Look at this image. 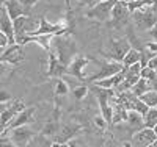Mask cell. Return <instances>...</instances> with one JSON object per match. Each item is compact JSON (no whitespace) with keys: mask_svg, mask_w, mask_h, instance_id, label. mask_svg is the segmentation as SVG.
<instances>
[{"mask_svg":"<svg viewBox=\"0 0 157 147\" xmlns=\"http://www.w3.org/2000/svg\"><path fill=\"white\" fill-rule=\"evenodd\" d=\"M52 52H55V55L63 64H69L75 57H77V44L71 33H63V35H55L52 39Z\"/></svg>","mask_w":157,"mask_h":147,"instance_id":"cell-1","label":"cell"},{"mask_svg":"<svg viewBox=\"0 0 157 147\" xmlns=\"http://www.w3.org/2000/svg\"><path fill=\"white\" fill-rule=\"evenodd\" d=\"M132 22L140 30H151L157 24V11L152 8V5L137 9L132 13Z\"/></svg>","mask_w":157,"mask_h":147,"instance_id":"cell-2","label":"cell"},{"mask_svg":"<svg viewBox=\"0 0 157 147\" xmlns=\"http://www.w3.org/2000/svg\"><path fill=\"white\" fill-rule=\"evenodd\" d=\"M115 3L116 0H99L93 6H90V9L85 13V16L98 22H107L112 17V9Z\"/></svg>","mask_w":157,"mask_h":147,"instance_id":"cell-3","label":"cell"},{"mask_svg":"<svg viewBox=\"0 0 157 147\" xmlns=\"http://www.w3.org/2000/svg\"><path fill=\"white\" fill-rule=\"evenodd\" d=\"M132 17V13H130L127 2L123 0H116V3L112 9V17H110V24L113 28H126L129 25V20Z\"/></svg>","mask_w":157,"mask_h":147,"instance_id":"cell-4","label":"cell"},{"mask_svg":"<svg viewBox=\"0 0 157 147\" xmlns=\"http://www.w3.org/2000/svg\"><path fill=\"white\" fill-rule=\"evenodd\" d=\"M2 133H6L10 136V139L13 141L16 147H25V145H30L33 136L36 135V131L33 128H30L29 125H22V127H16V128H11V130H3Z\"/></svg>","mask_w":157,"mask_h":147,"instance_id":"cell-5","label":"cell"},{"mask_svg":"<svg viewBox=\"0 0 157 147\" xmlns=\"http://www.w3.org/2000/svg\"><path fill=\"white\" fill-rule=\"evenodd\" d=\"M25 108V103L17 99V100H10L6 103H2V111H0V128L5 130L10 122L14 119L22 110Z\"/></svg>","mask_w":157,"mask_h":147,"instance_id":"cell-6","label":"cell"},{"mask_svg":"<svg viewBox=\"0 0 157 147\" xmlns=\"http://www.w3.org/2000/svg\"><path fill=\"white\" fill-rule=\"evenodd\" d=\"M132 47L129 42V39L126 38H120V39H110L109 41V49L105 50V55L109 60H115V61H121L124 60L126 53L129 52V49Z\"/></svg>","mask_w":157,"mask_h":147,"instance_id":"cell-7","label":"cell"},{"mask_svg":"<svg viewBox=\"0 0 157 147\" xmlns=\"http://www.w3.org/2000/svg\"><path fill=\"white\" fill-rule=\"evenodd\" d=\"M91 63V58H88L86 55H78L68 64V71H66V75H71L74 78H78L80 82H86L88 77L85 75V69L86 66Z\"/></svg>","mask_w":157,"mask_h":147,"instance_id":"cell-8","label":"cell"},{"mask_svg":"<svg viewBox=\"0 0 157 147\" xmlns=\"http://www.w3.org/2000/svg\"><path fill=\"white\" fill-rule=\"evenodd\" d=\"M123 69H124V64H123L121 61L110 60V61H107V63H102L99 72L90 75L86 82H88V83H94V82H98V80L107 78V77H112V75H115V74H118V72H121Z\"/></svg>","mask_w":157,"mask_h":147,"instance_id":"cell-9","label":"cell"},{"mask_svg":"<svg viewBox=\"0 0 157 147\" xmlns=\"http://www.w3.org/2000/svg\"><path fill=\"white\" fill-rule=\"evenodd\" d=\"M25 60V52H24V46L21 44H11L10 47H6L2 55H0V61L3 64H19Z\"/></svg>","mask_w":157,"mask_h":147,"instance_id":"cell-10","label":"cell"},{"mask_svg":"<svg viewBox=\"0 0 157 147\" xmlns=\"http://www.w3.org/2000/svg\"><path fill=\"white\" fill-rule=\"evenodd\" d=\"M157 139V133L151 127H143L138 131H135L130 138V145L135 147H151V144Z\"/></svg>","mask_w":157,"mask_h":147,"instance_id":"cell-11","label":"cell"},{"mask_svg":"<svg viewBox=\"0 0 157 147\" xmlns=\"http://www.w3.org/2000/svg\"><path fill=\"white\" fill-rule=\"evenodd\" d=\"M0 31L5 33L10 39V44H16V35H14V20L11 19L6 6L2 3L0 6Z\"/></svg>","mask_w":157,"mask_h":147,"instance_id":"cell-12","label":"cell"},{"mask_svg":"<svg viewBox=\"0 0 157 147\" xmlns=\"http://www.w3.org/2000/svg\"><path fill=\"white\" fill-rule=\"evenodd\" d=\"M47 57H49V60H47V77L57 78V77H64V75H66L68 66L63 64L58 60V57L55 55V52L49 50L47 52Z\"/></svg>","mask_w":157,"mask_h":147,"instance_id":"cell-13","label":"cell"},{"mask_svg":"<svg viewBox=\"0 0 157 147\" xmlns=\"http://www.w3.org/2000/svg\"><path fill=\"white\" fill-rule=\"evenodd\" d=\"M35 111H36L35 106H29V108L25 106V108L10 122V125H8L5 130H11V128H16V127H22V125H30V124H33V122H35ZM2 131H3V130H2Z\"/></svg>","mask_w":157,"mask_h":147,"instance_id":"cell-14","label":"cell"},{"mask_svg":"<svg viewBox=\"0 0 157 147\" xmlns=\"http://www.w3.org/2000/svg\"><path fill=\"white\" fill-rule=\"evenodd\" d=\"M78 131H80V127L75 125V124H69V125H66V127H61L60 133L54 138V145H55V147H58V145H66V142L71 141Z\"/></svg>","mask_w":157,"mask_h":147,"instance_id":"cell-15","label":"cell"},{"mask_svg":"<svg viewBox=\"0 0 157 147\" xmlns=\"http://www.w3.org/2000/svg\"><path fill=\"white\" fill-rule=\"evenodd\" d=\"M2 3L6 6V9H8L13 20L21 17V16H29V13H30V9L25 8L19 0H2Z\"/></svg>","mask_w":157,"mask_h":147,"instance_id":"cell-16","label":"cell"},{"mask_svg":"<svg viewBox=\"0 0 157 147\" xmlns=\"http://www.w3.org/2000/svg\"><path fill=\"white\" fill-rule=\"evenodd\" d=\"M124 77H126V66H124V69L121 72H118L112 77H107V78L98 80V82H94L93 85H98L101 88H107V89H116L118 86H120V83L124 80Z\"/></svg>","mask_w":157,"mask_h":147,"instance_id":"cell-17","label":"cell"},{"mask_svg":"<svg viewBox=\"0 0 157 147\" xmlns=\"http://www.w3.org/2000/svg\"><path fill=\"white\" fill-rule=\"evenodd\" d=\"M126 124L129 125L130 130H134V133H135V131H138L140 128L145 127V119H143V114H141V113H138V111H135V110H129Z\"/></svg>","mask_w":157,"mask_h":147,"instance_id":"cell-18","label":"cell"},{"mask_svg":"<svg viewBox=\"0 0 157 147\" xmlns=\"http://www.w3.org/2000/svg\"><path fill=\"white\" fill-rule=\"evenodd\" d=\"M60 130H61L60 121H58V119H54V117H52L50 121H47V122L43 125L41 133H43V135H46V136H49V138L54 139V138L58 135V133H60Z\"/></svg>","mask_w":157,"mask_h":147,"instance_id":"cell-19","label":"cell"},{"mask_svg":"<svg viewBox=\"0 0 157 147\" xmlns=\"http://www.w3.org/2000/svg\"><path fill=\"white\" fill-rule=\"evenodd\" d=\"M69 85L68 82L64 80L63 77H57L55 78V89H54V94L55 97H66L69 94Z\"/></svg>","mask_w":157,"mask_h":147,"instance_id":"cell-20","label":"cell"},{"mask_svg":"<svg viewBox=\"0 0 157 147\" xmlns=\"http://www.w3.org/2000/svg\"><path fill=\"white\" fill-rule=\"evenodd\" d=\"M135 63H141V52L138 49H135V47H130L129 52L126 53L124 60H123V64L127 68V66H132Z\"/></svg>","mask_w":157,"mask_h":147,"instance_id":"cell-21","label":"cell"},{"mask_svg":"<svg viewBox=\"0 0 157 147\" xmlns=\"http://www.w3.org/2000/svg\"><path fill=\"white\" fill-rule=\"evenodd\" d=\"M151 89V85H149V80H146V78H143V77H140V80L138 82L130 88V91L134 92L135 96H141V94H145L146 91H149Z\"/></svg>","mask_w":157,"mask_h":147,"instance_id":"cell-22","label":"cell"},{"mask_svg":"<svg viewBox=\"0 0 157 147\" xmlns=\"http://www.w3.org/2000/svg\"><path fill=\"white\" fill-rule=\"evenodd\" d=\"M143 119H145V127L154 128L157 125V106H149V110L143 114Z\"/></svg>","mask_w":157,"mask_h":147,"instance_id":"cell-23","label":"cell"},{"mask_svg":"<svg viewBox=\"0 0 157 147\" xmlns=\"http://www.w3.org/2000/svg\"><path fill=\"white\" fill-rule=\"evenodd\" d=\"M140 97H141V100L145 102L148 106H157V91L155 89L146 91L145 94H141Z\"/></svg>","mask_w":157,"mask_h":147,"instance_id":"cell-24","label":"cell"},{"mask_svg":"<svg viewBox=\"0 0 157 147\" xmlns=\"http://www.w3.org/2000/svg\"><path fill=\"white\" fill-rule=\"evenodd\" d=\"M88 92H90V88L86 85H80V86H75L72 89V96L75 100H83L88 96Z\"/></svg>","mask_w":157,"mask_h":147,"instance_id":"cell-25","label":"cell"},{"mask_svg":"<svg viewBox=\"0 0 157 147\" xmlns=\"http://www.w3.org/2000/svg\"><path fill=\"white\" fill-rule=\"evenodd\" d=\"M140 77L146 78V80H154L157 77V71L149 68V66H143L141 68V72H140Z\"/></svg>","mask_w":157,"mask_h":147,"instance_id":"cell-26","label":"cell"},{"mask_svg":"<svg viewBox=\"0 0 157 147\" xmlns=\"http://www.w3.org/2000/svg\"><path fill=\"white\" fill-rule=\"evenodd\" d=\"M93 122H94V125H96L98 128H101V130H107V128L110 127V122H109V121H107V119L104 117L102 114H99V116H94Z\"/></svg>","mask_w":157,"mask_h":147,"instance_id":"cell-27","label":"cell"},{"mask_svg":"<svg viewBox=\"0 0 157 147\" xmlns=\"http://www.w3.org/2000/svg\"><path fill=\"white\" fill-rule=\"evenodd\" d=\"M19 2H21V3H22L25 8H27V9H32V8H33V6L39 2V0H19Z\"/></svg>","mask_w":157,"mask_h":147,"instance_id":"cell-28","label":"cell"},{"mask_svg":"<svg viewBox=\"0 0 157 147\" xmlns=\"http://www.w3.org/2000/svg\"><path fill=\"white\" fill-rule=\"evenodd\" d=\"M10 100H11V96L8 94L6 91H2V92H0V102H2V103H6V102H10Z\"/></svg>","mask_w":157,"mask_h":147,"instance_id":"cell-29","label":"cell"},{"mask_svg":"<svg viewBox=\"0 0 157 147\" xmlns=\"http://www.w3.org/2000/svg\"><path fill=\"white\" fill-rule=\"evenodd\" d=\"M146 66H149V68H152V69H157V53H155V55L148 61V64Z\"/></svg>","mask_w":157,"mask_h":147,"instance_id":"cell-30","label":"cell"},{"mask_svg":"<svg viewBox=\"0 0 157 147\" xmlns=\"http://www.w3.org/2000/svg\"><path fill=\"white\" fill-rule=\"evenodd\" d=\"M148 33H149V36L154 39V41H157V24L152 27V28L151 30H148Z\"/></svg>","mask_w":157,"mask_h":147,"instance_id":"cell-31","label":"cell"},{"mask_svg":"<svg viewBox=\"0 0 157 147\" xmlns=\"http://www.w3.org/2000/svg\"><path fill=\"white\" fill-rule=\"evenodd\" d=\"M154 131H155V133H157V125H155V127H154Z\"/></svg>","mask_w":157,"mask_h":147,"instance_id":"cell-32","label":"cell"},{"mask_svg":"<svg viewBox=\"0 0 157 147\" xmlns=\"http://www.w3.org/2000/svg\"><path fill=\"white\" fill-rule=\"evenodd\" d=\"M155 71H157V69H155Z\"/></svg>","mask_w":157,"mask_h":147,"instance_id":"cell-33","label":"cell"}]
</instances>
